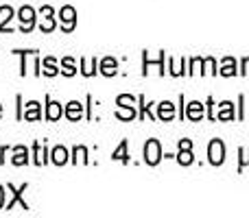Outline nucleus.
Wrapping results in <instances>:
<instances>
[{
	"label": "nucleus",
	"mask_w": 249,
	"mask_h": 218,
	"mask_svg": "<svg viewBox=\"0 0 249 218\" xmlns=\"http://www.w3.org/2000/svg\"><path fill=\"white\" fill-rule=\"evenodd\" d=\"M160 159H162V146H160L158 140L151 137V140L144 144V162L149 164V166H158Z\"/></svg>",
	"instance_id": "obj_1"
},
{
	"label": "nucleus",
	"mask_w": 249,
	"mask_h": 218,
	"mask_svg": "<svg viewBox=\"0 0 249 218\" xmlns=\"http://www.w3.org/2000/svg\"><path fill=\"white\" fill-rule=\"evenodd\" d=\"M208 157H210L212 166H221L225 162V146L221 140H212L208 146Z\"/></svg>",
	"instance_id": "obj_2"
},
{
	"label": "nucleus",
	"mask_w": 249,
	"mask_h": 218,
	"mask_svg": "<svg viewBox=\"0 0 249 218\" xmlns=\"http://www.w3.org/2000/svg\"><path fill=\"white\" fill-rule=\"evenodd\" d=\"M18 20H20V31L22 33H31L33 26H35V11L24 4V7L18 11Z\"/></svg>",
	"instance_id": "obj_3"
},
{
	"label": "nucleus",
	"mask_w": 249,
	"mask_h": 218,
	"mask_svg": "<svg viewBox=\"0 0 249 218\" xmlns=\"http://www.w3.org/2000/svg\"><path fill=\"white\" fill-rule=\"evenodd\" d=\"M59 20H61V31H64V33H70V31L74 29V24H77V11H74L70 4H66V7H61V11H59Z\"/></svg>",
	"instance_id": "obj_4"
},
{
	"label": "nucleus",
	"mask_w": 249,
	"mask_h": 218,
	"mask_svg": "<svg viewBox=\"0 0 249 218\" xmlns=\"http://www.w3.org/2000/svg\"><path fill=\"white\" fill-rule=\"evenodd\" d=\"M7 188H9V190H11V192H13V194H11V201H9V203H7V205H4V207H7V210H11V207H13V205H16V203H20V205H22V210H29V203H26V201H24V199H22V194H24V190H26V188H29V184H22V185H20V188H13V185H11V184H9V185H7Z\"/></svg>",
	"instance_id": "obj_5"
},
{
	"label": "nucleus",
	"mask_w": 249,
	"mask_h": 218,
	"mask_svg": "<svg viewBox=\"0 0 249 218\" xmlns=\"http://www.w3.org/2000/svg\"><path fill=\"white\" fill-rule=\"evenodd\" d=\"M158 118L162 120V122H171L173 118H175V105L171 103V101H162V103L158 105Z\"/></svg>",
	"instance_id": "obj_6"
},
{
	"label": "nucleus",
	"mask_w": 249,
	"mask_h": 218,
	"mask_svg": "<svg viewBox=\"0 0 249 218\" xmlns=\"http://www.w3.org/2000/svg\"><path fill=\"white\" fill-rule=\"evenodd\" d=\"M61 116H64L61 103H57V101H51V96H46V118L48 120H59Z\"/></svg>",
	"instance_id": "obj_7"
},
{
	"label": "nucleus",
	"mask_w": 249,
	"mask_h": 218,
	"mask_svg": "<svg viewBox=\"0 0 249 218\" xmlns=\"http://www.w3.org/2000/svg\"><path fill=\"white\" fill-rule=\"evenodd\" d=\"M11 162H13V166H24V164H29V149H26V146H16Z\"/></svg>",
	"instance_id": "obj_8"
},
{
	"label": "nucleus",
	"mask_w": 249,
	"mask_h": 218,
	"mask_svg": "<svg viewBox=\"0 0 249 218\" xmlns=\"http://www.w3.org/2000/svg\"><path fill=\"white\" fill-rule=\"evenodd\" d=\"M33 155H35V166H44V164L48 162V151H46V146H42L39 142H35L33 144Z\"/></svg>",
	"instance_id": "obj_9"
},
{
	"label": "nucleus",
	"mask_w": 249,
	"mask_h": 218,
	"mask_svg": "<svg viewBox=\"0 0 249 218\" xmlns=\"http://www.w3.org/2000/svg\"><path fill=\"white\" fill-rule=\"evenodd\" d=\"M22 118H24V120H39V118H42V111H39V103H37V101L26 103V111L22 114Z\"/></svg>",
	"instance_id": "obj_10"
},
{
	"label": "nucleus",
	"mask_w": 249,
	"mask_h": 218,
	"mask_svg": "<svg viewBox=\"0 0 249 218\" xmlns=\"http://www.w3.org/2000/svg\"><path fill=\"white\" fill-rule=\"evenodd\" d=\"M83 116V107L79 101H72V103H68V107H66V118L68 120H79Z\"/></svg>",
	"instance_id": "obj_11"
},
{
	"label": "nucleus",
	"mask_w": 249,
	"mask_h": 218,
	"mask_svg": "<svg viewBox=\"0 0 249 218\" xmlns=\"http://www.w3.org/2000/svg\"><path fill=\"white\" fill-rule=\"evenodd\" d=\"M116 68H118V64H116V59H112V57H105V59L101 61V72H103L105 77H114V74H116Z\"/></svg>",
	"instance_id": "obj_12"
},
{
	"label": "nucleus",
	"mask_w": 249,
	"mask_h": 218,
	"mask_svg": "<svg viewBox=\"0 0 249 218\" xmlns=\"http://www.w3.org/2000/svg\"><path fill=\"white\" fill-rule=\"evenodd\" d=\"M51 157H53V164L64 166V164L68 162V151H66L64 146H55V149H53V153H51Z\"/></svg>",
	"instance_id": "obj_13"
},
{
	"label": "nucleus",
	"mask_w": 249,
	"mask_h": 218,
	"mask_svg": "<svg viewBox=\"0 0 249 218\" xmlns=\"http://www.w3.org/2000/svg\"><path fill=\"white\" fill-rule=\"evenodd\" d=\"M186 116H188L190 120H201L203 118V105L197 103V101H193V103L188 105V109H186Z\"/></svg>",
	"instance_id": "obj_14"
},
{
	"label": "nucleus",
	"mask_w": 249,
	"mask_h": 218,
	"mask_svg": "<svg viewBox=\"0 0 249 218\" xmlns=\"http://www.w3.org/2000/svg\"><path fill=\"white\" fill-rule=\"evenodd\" d=\"M221 74H223V77H234V74H236V61H234L232 57H225V59H223Z\"/></svg>",
	"instance_id": "obj_15"
},
{
	"label": "nucleus",
	"mask_w": 249,
	"mask_h": 218,
	"mask_svg": "<svg viewBox=\"0 0 249 218\" xmlns=\"http://www.w3.org/2000/svg\"><path fill=\"white\" fill-rule=\"evenodd\" d=\"M42 74H46V77H55L59 70H57V64H55V59L53 57H46V59L42 61Z\"/></svg>",
	"instance_id": "obj_16"
},
{
	"label": "nucleus",
	"mask_w": 249,
	"mask_h": 218,
	"mask_svg": "<svg viewBox=\"0 0 249 218\" xmlns=\"http://www.w3.org/2000/svg\"><path fill=\"white\" fill-rule=\"evenodd\" d=\"M112 159H114V162L118 159V162H123V164H127V162H129V155H127V140H123V142H121V146H118V149L114 151Z\"/></svg>",
	"instance_id": "obj_17"
},
{
	"label": "nucleus",
	"mask_w": 249,
	"mask_h": 218,
	"mask_svg": "<svg viewBox=\"0 0 249 218\" xmlns=\"http://www.w3.org/2000/svg\"><path fill=\"white\" fill-rule=\"evenodd\" d=\"M177 162H179L181 166H190V164L195 162L193 149H179V153H177Z\"/></svg>",
	"instance_id": "obj_18"
},
{
	"label": "nucleus",
	"mask_w": 249,
	"mask_h": 218,
	"mask_svg": "<svg viewBox=\"0 0 249 218\" xmlns=\"http://www.w3.org/2000/svg\"><path fill=\"white\" fill-rule=\"evenodd\" d=\"M232 103L230 101H225V103L219 105V120H232Z\"/></svg>",
	"instance_id": "obj_19"
},
{
	"label": "nucleus",
	"mask_w": 249,
	"mask_h": 218,
	"mask_svg": "<svg viewBox=\"0 0 249 218\" xmlns=\"http://www.w3.org/2000/svg\"><path fill=\"white\" fill-rule=\"evenodd\" d=\"M96 68H99V61L92 59V64L88 66L86 59H81V72L86 74V77H92V74H96Z\"/></svg>",
	"instance_id": "obj_20"
},
{
	"label": "nucleus",
	"mask_w": 249,
	"mask_h": 218,
	"mask_svg": "<svg viewBox=\"0 0 249 218\" xmlns=\"http://www.w3.org/2000/svg\"><path fill=\"white\" fill-rule=\"evenodd\" d=\"M61 68H64L61 72H64L66 77H74V72H77V68H74V61L70 59V57H66V59L61 61Z\"/></svg>",
	"instance_id": "obj_21"
},
{
	"label": "nucleus",
	"mask_w": 249,
	"mask_h": 218,
	"mask_svg": "<svg viewBox=\"0 0 249 218\" xmlns=\"http://www.w3.org/2000/svg\"><path fill=\"white\" fill-rule=\"evenodd\" d=\"M116 116H118V118H123V120H133V118H136V109H133V107H121V105H118Z\"/></svg>",
	"instance_id": "obj_22"
},
{
	"label": "nucleus",
	"mask_w": 249,
	"mask_h": 218,
	"mask_svg": "<svg viewBox=\"0 0 249 218\" xmlns=\"http://www.w3.org/2000/svg\"><path fill=\"white\" fill-rule=\"evenodd\" d=\"M116 103L121 105V107H133V109H136V99H133V96H129V94H121L116 99Z\"/></svg>",
	"instance_id": "obj_23"
},
{
	"label": "nucleus",
	"mask_w": 249,
	"mask_h": 218,
	"mask_svg": "<svg viewBox=\"0 0 249 218\" xmlns=\"http://www.w3.org/2000/svg\"><path fill=\"white\" fill-rule=\"evenodd\" d=\"M79 157H81L83 164H88V149H86V146H74V159H72V162L77 164Z\"/></svg>",
	"instance_id": "obj_24"
},
{
	"label": "nucleus",
	"mask_w": 249,
	"mask_h": 218,
	"mask_svg": "<svg viewBox=\"0 0 249 218\" xmlns=\"http://www.w3.org/2000/svg\"><path fill=\"white\" fill-rule=\"evenodd\" d=\"M39 29H42L44 33H51V31L55 29V22H53V17H46V20H44L42 24H39Z\"/></svg>",
	"instance_id": "obj_25"
},
{
	"label": "nucleus",
	"mask_w": 249,
	"mask_h": 218,
	"mask_svg": "<svg viewBox=\"0 0 249 218\" xmlns=\"http://www.w3.org/2000/svg\"><path fill=\"white\" fill-rule=\"evenodd\" d=\"M241 155H243V159L238 162V170H243V168L249 164V149H241Z\"/></svg>",
	"instance_id": "obj_26"
},
{
	"label": "nucleus",
	"mask_w": 249,
	"mask_h": 218,
	"mask_svg": "<svg viewBox=\"0 0 249 218\" xmlns=\"http://www.w3.org/2000/svg\"><path fill=\"white\" fill-rule=\"evenodd\" d=\"M203 64H206V68H208V72H210V74H216V72H219V70H216V64H214V59H212V57H208V59L203 61Z\"/></svg>",
	"instance_id": "obj_27"
},
{
	"label": "nucleus",
	"mask_w": 249,
	"mask_h": 218,
	"mask_svg": "<svg viewBox=\"0 0 249 218\" xmlns=\"http://www.w3.org/2000/svg\"><path fill=\"white\" fill-rule=\"evenodd\" d=\"M39 11H42V16H44V17H53V13H55V11H53V7H48V4H44V7L39 9Z\"/></svg>",
	"instance_id": "obj_28"
},
{
	"label": "nucleus",
	"mask_w": 249,
	"mask_h": 218,
	"mask_svg": "<svg viewBox=\"0 0 249 218\" xmlns=\"http://www.w3.org/2000/svg\"><path fill=\"white\" fill-rule=\"evenodd\" d=\"M212 109H214V99H208V118L214 120V114H212Z\"/></svg>",
	"instance_id": "obj_29"
},
{
	"label": "nucleus",
	"mask_w": 249,
	"mask_h": 218,
	"mask_svg": "<svg viewBox=\"0 0 249 218\" xmlns=\"http://www.w3.org/2000/svg\"><path fill=\"white\" fill-rule=\"evenodd\" d=\"M241 74H249V57H245V59H243V70H241Z\"/></svg>",
	"instance_id": "obj_30"
},
{
	"label": "nucleus",
	"mask_w": 249,
	"mask_h": 218,
	"mask_svg": "<svg viewBox=\"0 0 249 218\" xmlns=\"http://www.w3.org/2000/svg\"><path fill=\"white\" fill-rule=\"evenodd\" d=\"M179 149H193V142L190 140H179Z\"/></svg>",
	"instance_id": "obj_31"
},
{
	"label": "nucleus",
	"mask_w": 249,
	"mask_h": 218,
	"mask_svg": "<svg viewBox=\"0 0 249 218\" xmlns=\"http://www.w3.org/2000/svg\"><path fill=\"white\" fill-rule=\"evenodd\" d=\"M2 207H4V188L0 185V210H2Z\"/></svg>",
	"instance_id": "obj_32"
},
{
	"label": "nucleus",
	"mask_w": 249,
	"mask_h": 218,
	"mask_svg": "<svg viewBox=\"0 0 249 218\" xmlns=\"http://www.w3.org/2000/svg\"><path fill=\"white\" fill-rule=\"evenodd\" d=\"M0 116H2V105H0Z\"/></svg>",
	"instance_id": "obj_33"
},
{
	"label": "nucleus",
	"mask_w": 249,
	"mask_h": 218,
	"mask_svg": "<svg viewBox=\"0 0 249 218\" xmlns=\"http://www.w3.org/2000/svg\"><path fill=\"white\" fill-rule=\"evenodd\" d=\"M0 164H2V162H0Z\"/></svg>",
	"instance_id": "obj_34"
}]
</instances>
